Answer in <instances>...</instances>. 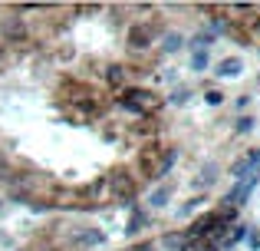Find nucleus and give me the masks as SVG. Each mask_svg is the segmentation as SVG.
Returning <instances> with one entry per match:
<instances>
[{"label":"nucleus","mask_w":260,"mask_h":251,"mask_svg":"<svg viewBox=\"0 0 260 251\" xmlns=\"http://www.w3.org/2000/svg\"><path fill=\"white\" fill-rule=\"evenodd\" d=\"M168 195H172V188H168V185H165V188H158V192L148 199V202H152V208H161V205L168 202Z\"/></svg>","instance_id":"nucleus-3"},{"label":"nucleus","mask_w":260,"mask_h":251,"mask_svg":"<svg viewBox=\"0 0 260 251\" xmlns=\"http://www.w3.org/2000/svg\"><path fill=\"white\" fill-rule=\"evenodd\" d=\"M178 46H181V37L168 33V37H165V50H178Z\"/></svg>","instance_id":"nucleus-11"},{"label":"nucleus","mask_w":260,"mask_h":251,"mask_svg":"<svg viewBox=\"0 0 260 251\" xmlns=\"http://www.w3.org/2000/svg\"><path fill=\"white\" fill-rule=\"evenodd\" d=\"M257 182H260V175L254 172V175H250V179H247V182H241V185H237V188H234V192H231V195H228V202H237V205H241V202H244V199H247V195H250V192H254V185H257Z\"/></svg>","instance_id":"nucleus-1"},{"label":"nucleus","mask_w":260,"mask_h":251,"mask_svg":"<svg viewBox=\"0 0 260 251\" xmlns=\"http://www.w3.org/2000/svg\"><path fill=\"white\" fill-rule=\"evenodd\" d=\"M211 40H214V33H198V37H194V43H191V46H194V50H204V46H208Z\"/></svg>","instance_id":"nucleus-7"},{"label":"nucleus","mask_w":260,"mask_h":251,"mask_svg":"<svg viewBox=\"0 0 260 251\" xmlns=\"http://www.w3.org/2000/svg\"><path fill=\"white\" fill-rule=\"evenodd\" d=\"M221 99H224L221 93H208V103H211V106H217V103H221Z\"/></svg>","instance_id":"nucleus-14"},{"label":"nucleus","mask_w":260,"mask_h":251,"mask_svg":"<svg viewBox=\"0 0 260 251\" xmlns=\"http://www.w3.org/2000/svg\"><path fill=\"white\" fill-rule=\"evenodd\" d=\"M214 172H217V165L208 162V165H204V182H214Z\"/></svg>","instance_id":"nucleus-13"},{"label":"nucleus","mask_w":260,"mask_h":251,"mask_svg":"<svg viewBox=\"0 0 260 251\" xmlns=\"http://www.w3.org/2000/svg\"><path fill=\"white\" fill-rule=\"evenodd\" d=\"M175 159H178V152H168V159L161 162V169H158V179H161V175H168V169L175 165Z\"/></svg>","instance_id":"nucleus-9"},{"label":"nucleus","mask_w":260,"mask_h":251,"mask_svg":"<svg viewBox=\"0 0 260 251\" xmlns=\"http://www.w3.org/2000/svg\"><path fill=\"white\" fill-rule=\"evenodd\" d=\"M165 248H168V251H181V248H184V238H178V235H168V238H165Z\"/></svg>","instance_id":"nucleus-8"},{"label":"nucleus","mask_w":260,"mask_h":251,"mask_svg":"<svg viewBox=\"0 0 260 251\" xmlns=\"http://www.w3.org/2000/svg\"><path fill=\"white\" fill-rule=\"evenodd\" d=\"M191 66H194V70H204V66H208V50H194V60H191Z\"/></svg>","instance_id":"nucleus-4"},{"label":"nucleus","mask_w":260,"mask_h":251,"mask_svg":"<svg viewBox=\"0 0 260 251\" xmlns=\"http://www.w3.org/2000/svg\"><path fill=\"white\" fill-rule=\"evenodd\" d=\"M0 179H7V162H4V155H0Z\"/></svg>","instance_id":"nucleus-17"},{"label":"nucleus","mask_w":260,"mask_h":251,"mask_svg":"<svg viewBox=\"0 0 260 251\" xmlns=\"http://www.w3.org/2000/svg\"><path fill=\"white\" fill-rule=\"evenodd\" d=\"M79 241H83V245H95V241H102V235H99V232H86Z\"/></svg>","instance_id":"nucleus-12"},{"label":"nucleus","mask_w":260,"mask_h":251,"mask_svg":"<svg viewBox=\"0 0 260 251\" xmlns=\"http://www.w3.org/2000/svg\"><path fill=\"white\" fill-rule=\"evenodd\" d=\"M145 40H148V30H145V26H135V30H132V43L145 46Z\"/></svg>","instance_id":"nucleus-5"},{"label":"nucleus","mask_w":260,"mask_h":251,"mask_svg":"<svg viewBox=\"0 0 260 251\" xmlns=\"http://www.w3.org/2000/svg\"><path fill=\"white\" fill-rule=\"evenodd\" d=\"M241 70H244V63L234 57V60H224V63L217 66V76H241Z\"/></svg>","instance_id":"nucleus-2"},{"label":"nucleus","mask_w":260,"mask_h":251,"mask_svg":"<svg viewBox=\"0 0 260 251\" xmlns=\"http://www.w3.org/2000/svg\"><path fill=\"white\" fill-rule=\"evenodd\" d=\"M250 248H254V251L260 248V232H254V235H250Z\"/></svg>","instance_id":"nucleus-16"},{"label":"nucleus","mask_w":260,"mask_h":251,"mask_svg":"<svg viewBox=\"0 0 260 251\" xmlns=\"http://www.w3.org/2000/svg\"><path fill=\"white\" fill-rule=\"evenodd\" d=\"M250 126H254V119H241V126H237V132H247Z\"/></svg>","instance_id":"nucleus-15"},{"label":"nucleus","mask_w":260,"mask_h":251,"mask_svg":"<svg viewBox=\"0 0 260 251\" xmlns=\"http://www.w3.org/2000/svg\"><path fill=\"white\" fill-rule=\"evenodd\" d=\"M4 30H7V37H23V26H20L17 20H7V23H4Z\"/></svg>","instance_id":"nucleus-6"},{"label":"nucleus","mask_w":260,"mask_h":251,"mask_svg":"<svg viewBox=\"0 0 260 251\" xmlns=\"http://www.w3.org/2000/svg\"><path fill=\"white\" fill-rule=\"evenodd\" d=\"M188 96H191V93L181 86V90H175V93H172V103H178V106H181V103H188Z\"/></svg>","instance_id":"nucleus-10"}]
</instances>
